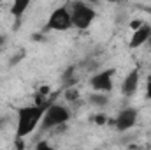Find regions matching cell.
<instances>
[{
  "mask_svg": "<svg viewBox=\"0 0 151 150\" xmlns=\"http://www.w3.org/2000/svg\"><path fill=\"white\" fill-rule=\"evenodd\" d=\"M47 110L44 104H32V106H23L18 110V127H16V136L18 138H27L28 134L34 133V129L42 122V117Z\"/></svg>",
  "mask_w": 151,
  "mask_h": 150,
  "instance_id": "1",
  "label": "cell"
},
{
  "mask_svg": "<svg viewBox=\"0 0 151 150\" xmlns=\"http://www.w3.org/2000/svg\"><path fill=\"white\" fill-rule=\"evenodd\" d=\"M69 118H70L69 108L63 106V104H56V103H55V104H49V106H47V110H46L44 117H42L40 127H42L44 131H51V129H55V127L65 125V124L69 122Z\"/></svg>",
  "mask_w": 151,
  "mask_h": 150,
  "instance_id": "2",
  "label": "cell"
},
{
  "mask_svg": "<svg viewBox=\"0 0 151 150\" xmlns=\"http://www.w3.org/2000/svg\"><path fill=\"white\" fill-rule=\"evenodd\" d=\"M69 11H70V18H72V27L79 28V30L88 28L93 23L95 16H97L95 9L90 7L84 2H72L70 7H69Z\"/></svg>",
  "mask_w": 151,
  "mask_h": 150,
  "instance_id": "3",
  "label": "cell"
},
{
  "mask_svg": "<svg viewBox=\"0 0 151 150\" xmlns=\"http://www.w3.org/2000/svg\"><path fill=\"white\" fill-rule=\"evenodd\" d=\"M46 28L56 30V32H65V30L72 28V18H70L69 5H60V7H56V9L49 14V20H47V23H46Z\"/></svg>",
  "mask_w": 151,
  "mask_h": 150,
  "instance_id": "4",
  "label": "cell"
},
{
  "mask_svg": "<svg viewBox=\"0 0 151 150\" xmlns=\"http://www.w3.org/2000/svg\"><path fill=\"white\" fill-rule=\"evenodd\" d=\"M113 76H114V69L100 71V73H97V74H93L90 78V87L99 94L111 92L113 90Z\"/></svg>",
  "mask_w": 151,
  "mask_h": 150,
  "instance_id": "5",
  "label": "cell"
},
{
  "mask_svg": "<svg viewBox=\"0 0 151 150\" xmlns=\"http://www.w3.org/2000/svg\"><path fill=\"white\" fill-rule=\"evenodd\" d=\"M137 117H139V111L135 108H125L118 113L116 120H114V129L119 131V133H125L128 129H132L137 122Z\"/></svg>",
  "mask_w": 151,
  "mask_h": 150,
  "instance_id": "6",
  "label": "cell"
},
{
  "mask_svg": "<svg viewBox=\"0 0 151 150\" xmlns=\"http://www.w3.org/2000/svg\"><path fill=\"white\" fill-rule=\"evenodd\" d=\"M151 37V25L148 23H144L142 27H139L137 30H134L132 32V37H130V42H128V46L132 48V50H137V48H141L142 44H146Z\"/></svg>",
  "mask_w": 151,
  "mask_h": 150,
  "instance_id": "7",
  "label": "cell"
},
{
  "mask_svg": "<svg viewBox=\"0 0 151 150\" xmlns=\"http://www.w3.org/2000/svg\"><path fill=\"white\" fill-rule=\"evenodd\" d=\"M139 71L137 69H132L127 78L123 79V83H121V94L125 95V97H132L135 92H137V88H139Z\"/></svg>",
  "mask_w": 151,
  "mask_h": 150,
  "instance_id": "8",
  "label": "cell"
},
{
  "mask_svg": "<svg viewBox=\"0 0 151 150\" xmlns=\"http://www.w3.org/2000/svg\"><path fill=\"white\" fill-rule=\"evenodd\" d=\"M28 5H30V4H28V2H25V0H16V2L12 4V7H11V14L16 18V21L23 16V12L28 9Z\"/></svg>",
  "mask_w": 151,
  "mask_h": 150,
  "instance_id": "9",
  "label": "cell"
},
{
  "mask_svg": "<svg viewBox=\"0 0 151 150\" xmlns=\"http://www.w3.org/2000/svg\"><path fill=\"white\" fill-rule=\"evenodd\" d=\"M62 81L65 83V87L72 88V85L77 81V78H76V67H69V69L63 73V76H62Z\"/></svg>",
  "mask_w": 151,
  "mask_h": 150,
  "instance_id": "10",
  "label": "cell"
},
{
  "mask_svg": "<svg viewBox=\"0 0 151 150\" xmlns=\"http://www.w3.org/2000/svg\"><path fill=\"white\" fill-rule=\"evenodd\" d=\"M77 97H79V92H77L76 88H67V90H65V99H67V101H76Z\"/></svg>",
  "mask_w": 151,
  "mask_h": 150,
  "instance_id": "11",
  "label": "cell"
},
{
  "mask_svg": "<svg viewBox=\"0 0 151 150\" xmlns=\"http://www.w3.org/2000/svg\"><path fill=\"white\" fill-rule=\"evenodd\" d=\"M91 103H93V104H99V106H104V104L107 103V99H106L104 94H100V95H91Z\"/></svg>",
  "mask_w": 151,
  "mask_h": 150,
  "instance_id": "12",
  "label": "cell"
},
{
  "mask_svg": "<svg viewBox=\"0 0 151 150\" xmlns=\"http://www.w3.org/2000/svg\"><path fill=\"white\" fill-rule=\"evenodd\" d=\"M34 150H58V149H55V147H51L47 141H39L37 145H35V149Z\"/></svg>",
  "mask_w": 151,
  "mask_h": 150,
  "instance_id": "13",
  "label": "cell"
},
{
  "mask_svg": "<svg viewBox=\"0 0 151 150\" xmlns=\"http://www.w3.org/2000/svg\"><path fill=\"white\" fill-rule=\"evenodd\" d=\"M146 97L151 99V74L146 78Z\"/></svg>",
  "mask_w": 151,
  "mask_h": 150,
  "instance_id": "14",
  "label": "cell"
},
{
  "mask_svg": "<svg viewBox=\"0 0 151 150\" xmlns=\"http://www.w3.org/2000/svg\"><path fill=\"white\" fill-rule=\"evenodd\" d=\"M14 145H16V150H23V147H25V143H23V138H18V136H16V140H14Z\"/></svg>",
  "mask_w": 151,
  "mask_h": 150,
  "instance_id": "15",
  "label": "cell"
},
{
  "mask_svg": "<svg viewBox=\"0 0 151 150\" xmlns=\"http://www.w3.org/2000/svg\"><path fill=\"white\" fill-rule=\"evenodd\" d=\"M95 122L102 125V124H106V122H107V118H106V115H97V117H95Z\"/></svg>",
  "mask_w": 151,
  "mask_h": 150,
  "instance_id": "16",
  "label": "cell"
},
{
  "mask_svg": "<svg viewBox=\"0 0 151 150\" xmlns=\"http://www.w3.org/2000/svg\"><path fill=\"white\" fill-rule=\"evenodd\" d=\"M4 41H5V37H4V36H0V46L4 44Z\"/></svg>",
  "mask_w": 151,
  "mask_h": 150,
  "instance_id": "17",
  "label": "cell"
},
{
  "mask_svg": "<svg viewBox=\"0 0 151 150\" xmlns=\"http://www.w3.org/2000/svg\"><path fill=\"white\" fill-rule=\"evenodd\" d=\"M2 125H4V118H0V127H2Z\"/></svg>",
  "mask_w": 151,
  "mask_h": 150,
  "instance_id": "18",
  "label": "cell"
},
{
  "mask_svg": "<svg viewBox=\"0 0 151 150\" xmlns=\"http://www.w3.org/2000/svg\"><path fill=\"white\" fill-rule=\"evenodd\" d=\"M148 42H150V46H151V37H150V41H148Z\"/></svg>",
  "mask_w": 151,
  "mask_h": 150,
  "instance_id": "19",
  "label": "cell"
},
{
  "mask_svg": "<svg viewBox=\"0 0 151 150\" xmlns=\"http://www.w3.org/2000/svg\"><path fill=\"white\" fill-rule=\"evenodd\" d=\"M150 12H151V9H150Z\"/></svg>",
  "mask_w": 151,
  "mask_h": 150,
  "instance_id": "20",
  "label": "cell"
}]
</instances>
